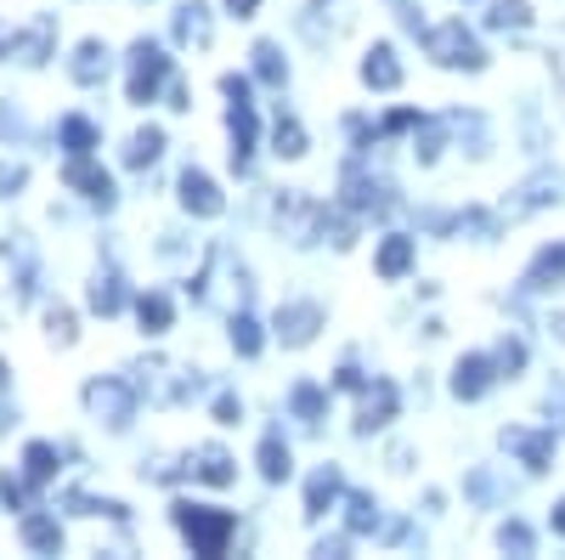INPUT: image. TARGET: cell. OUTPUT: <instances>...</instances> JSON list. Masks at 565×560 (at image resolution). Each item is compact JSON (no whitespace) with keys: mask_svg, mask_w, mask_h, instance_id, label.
Masks as SVG:
<instances>
[{"mask_svg":"<svg viewBox=\"0 0 565 560\" xmlns=\"http://www.w3.org/2000/svg\"><path fill=\"white\" fill-rule=\"evenodd\" d=\"M170 521L181 527L186 543H193V554H204V560H221L232 532H238V521H232L226 509H210V504H175Z\"/></svg>","mask_w":565,"mask_h":560,"instance_id":"1","label":"cell"},{"mask_svg":"<svg viewBox=\"0 0 565 560\" xmlns=\"http://www.w3.org/2000/svg\"><path fill=\"white\" fill-rule=\"evenodd\" d=\"M424 52H430L441 68H469V74H481V68H487V45L463 29V18L424 29Z\"/></svg>","mask_w":565,"mask_h":560,"instance_id":"2","label":"cell"},{"mask_svg":"<svg viewBox=\"0 0 565 560\" xmlns=\"http://www.w3.org/2000/svg\"><path fill=\"white\" fill-rule=\"evenodd\" d=\"M136 397H141V391H136L130 380H119V373H103V380L85 385V408L97 413L108 431H125L130 419H136Z\"/></svg>","mask_w":565,"mask_h":560,"instance_id":"3","label":"cell"},{"mask_svg":"<svg viewBox=\"0 0 565 560\" xmlns=\"http://www.w3.org/2000/svg\"><path fill=\"white\" fill-rule=\"evenodd\" d=\"M52 52H57V18H52V12H40L23 34H18V29H12V34L0 29V57H18L23 68H40Z\"/></svg>","mask_w":565,"mask_h":560,"instance_id":"4","label":"cell"},{"mask_svg":"<svg viewBox=\"0 0 565 560\" xmlns=\"http://www.w3.org/2000/svg\"><path fill=\"white\" fill-rule=\"evenodd\" d=\"M164 80H170V57H164V45L136 40V45H130V85H125V97H130V103H153Z\"/></svg>","mask_w":565,"mask_h":560,"instance_id":"5","label":"cell"},{"mask_svg":"<svg viewBox=\"0 0 565 560\" xmlns=\"http://www.w3.org/2000/svg\"><path fill=\"white\" fill-rule=\"evenodd\" d=\"M136 373H148V380H136V391H148L153 402H186V397H199V373H186V368H175L164 357L141 362Z\"/></svg>","mask_w":565,"mask_h":560,"instance_id":"6","label":"cell"},{"mask_svg":"<svg viewBox=\"0 0 565 560\" xmlns=\"http://www.w3.org/2000/svg\"><path fill=\"white\" fill-rule=\"evenodd\" d=\"M340 193H345L340 204H345L351 215H385V210L396 204V199H391V187H385V181H373V176H362L356 165L340 176Z\"/></svg>","mask_w":565,"mask_h":560,"instance_id":"7","label":"cell"},{"mask_svg":"<svg viewBox=\"0 0 565 560\" xmlns=\"http://www.w3.org/2000/svg\"><path fill=\"white\" fill-rule=\"evenodd\" d=\"M63 181L74 187V193H85L90 204L114 210V176H108L103 165H90V154H68V165H63Z\"/></svg>","mask_w":565,"mask_h":560,"instance_id":"8","label":"cell"},{"mask_svg":"<svg viewBox=\"0 0 565 560\" xmlns=\"http://www.w3.org/2000/svg\"><path fill=\"white\" fill-rule=\"evenodd\" d=\"M271 329H277V340H282V346H311V340H317V329H322V306H311V300L277 306Z\"/></svg>","mask_w":565,"mask_h":560,"instance_id":"9","label":"cell"},{"mask_svg":"<svg viewBox=\"0 0 565 560\" xmlns=\"http://www.w3.org/2000/svg\"><path fill=\"white\" fill-rule=\"evenodd\" d=\"M396 385L391 380H373V385H362V408H356V431L362 436H373V431H385L391 419H396Z\"/></svg>","mask_w":565,"mask_h":560,"instance_id":"10","label":"cell"},{"mask_svg":"<svg viewBox=\"0 0 565 560\" xmlns=\"http://www.w3.org/2000/svg\"><path fill=\"white\" fill-rule=\"evenodd\" d=\"M226 130H232V170H249V159H255V103L249 97H232V108H226Z\"/></svg>","mask_w":565,"mask_h":560,"instance_id":"11","label":"cell"},{"mask_svg":"<svg viewBox=\"0 0 565 560\" xmlns=\"http://www.w3.org/2000/svg\"><path fill=\"white\" fill-rule=\"evenodd\" d=\"M492 380H503V373H498V357H463V362L452 368V391H458L463 402L487 397V385H492Z\"/></svg>","mask_w":565,"mask_h":560,"instance_id":"12","label":"cell"},{"mask_svg":"<svg viewBox=\"0 0 565 560\" xmlns=\"http://www.w3.org/2000/svg\"><path fill=\"white\" fill-rule=\"evenodd\" d=\"M186 471H193L199 482H210V487H232V482H238V464H232V453L226 447H199L193 458H186Z\"/></svg>","mask_w":565,"mask_h":560,"instance_id":"13","label":"cell"},{"mask_svg":"<svg viewBox=\"0 0 565 560\" xmlns=\"http://www.w3.org/2000/svg\"><path fill=\"white\" fill-rule=\"evenodd\" d=\"M181 204L193 210V215H221V210H226L221 187H215L204 170H181Z\"/></svg>","mask_w":565,"mask_h":560,"instance_id":"14","label":"cell"},{"mask_svg":"<svg viewBox=\"0 0 565 560\" xmlns=\"http://www.w3.org/2000/svg\"><path fill=\"white\" fill-rule=\"evenodd\" d=\"M503 447L521 453L526 471H548V464H554V436H537V431H521V425L503 431Z\"/></svg>","mask_w":565,"mask_h":560,"instance_id":"15","label":"cell"},{"mask_svg":"<svg viewBox=\"0 0 565 560\" xmlns=\"http://www.w3.org/2000/svg\"><path fill=\"white\" fill-rule=\"evenodd\" d=\"M23 549H34V554H57V549H63V521H57V516H45V509H29V516H23Z\"/></svg>","mask_w":565,"mask_h":560,"instance_id":"16","label":"cell"},{"mask_svg":"<svg viewBox=\"0 0 565 560\" xmlns=\"http://www.w3.org/2000/svg\"><path fill=\"white\" fill-rule=\"evenodd\" d=\"M345 493V482H340V471L334 464H322V471L306 482V516L317 521V516H328V509H334V498Z\"/></svg>","mask_w":565,"mask_h":560,"instance_id":"17","label":"cell"},{"mask_svg":"<svg viewBox=\"0 0 565 560\" xmlns=\"http://www.w3.org/2000/svg\"><path fill=\"white\" fill-rule=\"evenodd\" d=\"M362 80H367L373 91H396V85H402V63H396L391 45H373L367 63H362Z\"/></svg>","mask_w":565,"mask_h":560,"instance_id":"18","label":"cell"},{"mask_svg":"<svg viewBox=\"0 0 565 560\" xmlns=\"http://www.w3.org/2000/svg\"><path fill=\"white\" fill-rule=\"evenodd\" d=\"M175 40L181 45H210V7L204 0H186V7L175 12Z\"/></svg>","mask_w":565,"mask_h":560,"instance_id":"19","label":"cell"},{"mask_svg":"<svg viewBox=\"0 0 565 560\" xmlns=\"http://www.w3.org/2000/svg\"><path fill=\"white\" fill-rule=\"evenodd\" d=\"M136 317H141V329H148V335H164L175 323V306H170L164 289H148V295H136Z\"/></svg>","mask_w":565,"mask_h":560,"instance_id":"20","label":"cell"},{"mask_svg":"<svg viewBox=\"0 0 565 560\" xmlns=\"http://www.w3.org/2000/svg\"><path fill=\"white\" fill-rule=\"evenodd\" d=\"M74 80L79 85H103L108 80V45L103 40H85L79 52H74Z\"/></svg>","mask_w":565,"mask_h":560,"instance_id":"21","label":"cell"},{"mask_svg":"<svg viewBox=\"0 0 565 560\" xmlns=\"http://www.w3.org/2000/svg\"><path fill=\"white\" fill-rule=\"evenodd\" d=\"M373 266H380V277H402L413 266V239H407V232H391V239L380 244V261H373Z\"/></svg>","mask_w":565,"mask_h":560,"instance_id":"22","label":"cell"},{"mask_svg":"<svg viewBox=\"0 0 565 560\" xmlns=\"http://www.w3.org/2000/svg\"><path fill=\"white\" fill-rule=\"evenodd\" d=\"M23 476H29L34 487L52 482V476H57V447H52V442H29V447H23Z\"/></svg>","mask_w":565,"mask_h":560,"instance_id":"23","label":"cell"},{"mask_svg":"<svg viewBox=\"0 0 565 560\" xmlns=\"http://www.w3.org/2000/svg\"><path fill=\"white\" fill-rule=\"evenodd\" d=\"M289 471H295L289 442H282V436H266V442H260V476H266V482H289Z\"/></svg>","mask_w":565,"mask_h":560,"instance_id":"24","label":"cell"},{"mask_svg":"<svg viewBox=\"0 0 565 560\" xmlns=\"http://www.w3.org/2000/svg\"><path fill=\"white\" fill-rule=\"evenodd\" d=\"M554 284H565V244L559 250H543L532 261V272H526V289H554Z\"/></svg>","mask_w":565,"mask_h":560,"instance_id":"25","label":"cell"},{"mask_svg":"<svg viewBox=\"0 0 565 560\" xmlns=\"http://www.w3.org/2000/svg\"><path fill=\"white\" fill-rule=\"evenodd\" d=\"M271 142H277V154L282 159H300L311 142H306V125L295 119V114H277V125H271Z\"/></svg>","mask_w":565,"mask_h":560,"instance_id":"26","label":"cell"},{"mask_svg":"<svg viewBox=\"0 0 565 560\" xmlns=\"http://www.w3.org/2000/svg\"><path fill=\"white\" fill-rule=\"evenodd\" d=\"M159 154H164V130H159V125H148V130H136V136H130L125 165H130V170H141V165H153Z\"/></svg>","mask_w":565,"mask_h":560,"instance_id":"27","label":"cell"},{"mask_svg":"<svg viewBox=\"0 0 565 560\" xmlns=\"http://www.w3.org/2000/svg\"><path fill=\"white\" fill-rule=\"evenodd\" d=\"M90 311H103V317L125 311V284H119V272H103L97 284H90Z\"/></svg>","mask_w":565,"mask_h":560,"instance_id":"28","label":"cell"},{"mask_svg":"<svg viewBox=\"0 0 565 560\" xmlns=\"http://www.w3.org/2000/svg\"><path fill=\"white\" fill-rule=\"evenodd\" d=\"M255 80H260V85H271V91H282V80H289V63L277 57V45H271V40H260V45H255Z\"/></svg>","mask_w":565,"mask_h":560,"instance_id":"29","label":"cell"},{"mask_svg":"<svg viewBox=\"0 0 565 560\" xmlns=\"http://www.w3.org/2000/svg\"><path fill=\"white\" fill-rule=\"evenodd\" d=\"M548 199H559V181H554V176H532V181L521 187V199L509 204V215H526V210H537V204H548Z\"/></svg>","mask_w":565,"mask_h":560,"instance_id":"30","label":"cell"},{"mask_svg":"<svg viewBox=\"0 0 565 560\" xmlns=\"http://www.w3.org/2000/svg\"><path fill=\"white\" fill-rule=\"evenodd\" d=\"M487 23L492 29H532V7H526V0H492Z\"/></svg>","mask_w":565,"mask_h":560,"instance_id":"31","label":"cell"},{"mask_svg":"<svg viewBox=\"0 0 565 560\" xmlns=\"http://www.w3.org/2000/svg\"><path fill=\"white\" fill-rule=\"evenodd\" d=\"M63 148L68 154H90V148H97V125H90L85 114H68L63 119Z\"/></svg>","mask_w":565,"mask_h":560,"instance_id":"32","label":"cell"},{"mask_svg":"<svg viewBox=\"0 0 565 560\" xmlns=\"http://www.w3.org/2000/svg\"><path fill=\"white\" fill-rule=\"evenodd\" d=\"M45 340L63 346V351L79 340V329H74V311H68V306H52V311H45Z\"/></svg>","mask_w":565,"mask_h":560,"instance_id":"33","label":"cell"},{"mask_svg":"<svg viewBox=\"0 0 565 560\" xmlns=\"http://www.w3.org/2000/svg\"><path fill=\"white\" fill-rule=\"evenodd\" d=\"M289 402H295V419H306V425H317V419H322V408H328V397H322L311 380H300Z\"/></svg>","mask_w":565,"mask_h":560,"instance_id":"34","label":"cell"},{"mask_svg":"<svg viewBox=\"0 0 565 560\" xmlns=\"http://www.w3.org/2000/svg\"><path fill=\"white\" fill-rule=\"evenodd\" d=\"M232 346H238V357H255L260 351V323L249 311H232Z\"/></svg>","mask_w":565,"mask_h":560,"instance_id":"35","label":"cell"},{"mask_svg":"<svg viewBox=\"0 0 565 560\" xmlns=\"http://www.w3.org/2000/svg\"><path fill=\"white\" fill-rule=\"evenodd\" d=\"M345 509H351V532H373L380 527V504L367 493H345Z\"/></svg>","mask_w":565,"mask_h":560,"instance_id":"36","label":"cell"},{"mask_svg":"<svg viewBox=\"0 0 565 560\" xmlns=\"http://www.w3.org/2000/svg\"><path fill=\"white\" fill-rule=\"evenodd\" d=\"M492 357H498V373H503V380H514V373L526 368V346H521V340H503Z\"/></svg>","mask_w":565,"mask_h":560,"instance_id":"37","label":"cell"},{"mask_svg":"<svg viewBox=\"0 0 565 560\" xmlns=\"http://www.w3.org/2000/svg\"><path fill=\"white\" fill-rule=\"evenodd\" d=\"M436 154H441V125L418 119V159H424V165H436Z\"/></svg>","mask_w":565,"mask_h":560,"instance_id":"38","label":"cell"},{"mask_svg":"<svg viewBox=\"0 0 565 560\" xmlns=\"http://www.w3.org/2000/svg\"><path fill=\"white\" fill-rule=\"evenodd\" d=\"M498 543H503V549H514V554H532V532H526L521 521H503Z\"/></svg>","mask_w":565,"mask_h":560,"instance_id":"39","label":"cell"},{"mask_svg":"<svg viewBox=\"0 0 565 560\" xmlns=\"http://www.w3.org/2000/svg\"><path fill=\"white\" fill-rule=\"evenodd\" d=\"M29 487H34V482H18V476L0 482V498H7V509H23V504H29Z\"/></svg>","mask_w":565,"mask_h":560,"instance_id":"40","label":"cell"},{"mask_svg":"<svg viewBox=\"0 0 565 560\" xmlns=\"http://www.w3.org/2000/svg\"><path fill=\"white\" fill-rule=\"evenodd\" d=\"M238 413H244V408H238V397H232V391L215 397V419H221V425H238Z\"/></svg>","mask_w":565,"mask_h":560,"instance_id":"41","label":"cell"},{"mask_svg":"<svg viewBox=\"0 0 565 560\" xmlns=\"http://www.w3.org/2000/svg\"><path fill=\"white\" fill-rule=\"evenodd\" d=\"M23 181H29V170H23V165H7V170H0V193H7V199H12V193H18V187H23Z\"/></svg>","mask_w":565,"mask_h":560,"instance_id":"42","label":"cell"},{"mask_svg":"<svg viewBox=\"0 0 565 560\" xmlns=\"http://www.w3.org/2000/svg\"><path fill=\"white\" fill-rule=\"evenodd\" d=\"M334 385H340V391H362L367 380H362V373H356V362H340V373H334Z\"/></svg>","mask_w":565,"mask_h":560,"instance_id":"43","label":"cell"},{"mask_svg":"<svg viewBox=\"0 0 565 560\" xmlns=\"http://www.w3.org/2000/svg\"><path fill=\"white\" fill-rule=\"evenodd\" d=\"M548 57H554V85H559V97H565V34L554 40V52H548Z\"/></svg>","mask_w":565,"mask_h":560,"instance_id":"44","label":"cell"},{"mask_svg":"<svg viewBox=\"0 0 565 560\" xmlns=\"http://www.w3.org/2000/svg\"><path fill=\"white\" fill-rule=\"evenodd\" d=\"M226 12H232V18H255L260 0H226Z\"/></svg>","mask_w":565,"mask_h":560,"instance_id":"45","label":"cell"},{"mask_svg":"<svg viewBox=\"0 0 565 560\" xmlns=\"http://www.w3.org/2000/svg\"><path fill=\"white\" fill-rule=\"evenodd\" d=\"M407 125H418V114H407V108H402V114H391L380 130H407Z\"/></svg>","mask_w":565,"mask_h":560,"instance_id":"46","label":"cell"},{"mask_svg":"<svg viewBox=\"0 0 565 560\" xmlns=\"http://www.w3.org/2000/svg\"><path fill=\"white\" fill-rule=\"evenodd\" d=\"M554 532H559V538H565V498H559V504H554Z\"/></svg>","mask_w":565,"mask_h":560,"instance_id":"47","label":"cell"},{"mask_svg":"<svg viewBox=\"0 0 565 560\" xmlns=\"http://www.w3.org/2000/svg\"><path fill=\"white\" fill-rule=\"evenodd\" d=\"M0 397H7V362H0Z\"/></svg>","mask_w":565,"mask_h":560,"instance_id":"48","label":"cell"}]
</instances>
